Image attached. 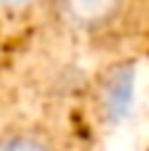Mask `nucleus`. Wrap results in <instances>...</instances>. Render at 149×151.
<instances>
[{
	"label": "nucleus",
	"instance_id": "1",
	"mask_svg": "<svg viewBox=\"0 0 149 151\" xmlns=\"http://www.w3.org/2000/svg\"><path fill=\"white\" fill-rule=\"evenodd\" d=\"M51 5L61 27L91 35L115 24L125 8V0H51Z\"/></svg>",
	"mask_w": 149,
	"mask_h": 151
},
{
	"label": "nucleus",
	"instance_id": "2",
	"mask_svg": "<svg viewBox=\"0 0 149 151\" xmlns=\"http://www.w3.org/2000/svg\"><path fill=\"white\" fill-rule=\"evenodd\" d=\"M0 151H59L53 141L35 130H13L0 135Z\"/></svg>",
	"mask_w": 149,
	"mask_h": 151
},
{
	"label": "nucleus",
	"instance_id": "3",
	"mask_svg": "<svg viewBox=\"0 0 149 151\" xmlns=\"http://www.w3.org/2000/svg\"><path fill=\"white\" fill-rule=\"evenodd\" d=\"M32 0H0V8H11V11H16V8H24V5H29Z\"/></svg>",
	"mask_w": 149,
	"mask_h": 151
}]
</instances>
